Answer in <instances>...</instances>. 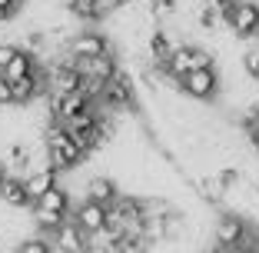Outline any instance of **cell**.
I'll use <instances>...</instances> for the list:
<instances>
[{
	"label": "cell",
	"mask_w": 259,
	"mask_h": 253,
	"mask_svg": "<svg viewBox=\"0 0 259 253\" xmlns=\"http://www.w3.org/2000/svg\"><path fill=\"white\" fill-rule=\"evenodd\" d=\"M44 147H47V167H54L57 173L60 170H73L76 163H83V150L73 143V137L67 133V127L60 123H50L44 130Z\"/></svg>",
	"instance_id": "6da1fadb"
},
{
	"label": "cell",
	"mask_w": 259,
	"mask_h": 253,
	"mask_svg": "<svg viewBox=\"0 0 259 253\" xmlns=\"http://www.w3.org/2000/svg\"><path fill=\"white\" fill-rule=\"evenodd\" d=\"M209 67H213V54L203 50V47H193V44L176 47L173 57H169L166 63H156V70L166 74V77H173L176 84H180L183 77H190L193 70H209Z\"/></svg>",
	"instance_id": "7a4b0ae2"
},
{
	"label": "cell",
	"mask_w": 259,
	"mask_h": 253,
	"mask_svg": "<svg viewBox=\"0 0 259 253\" xmlns=\"http://www.w3.org/2000/svg\"><path fill=\"white\" fill-rule=\"evenodd\" d=\"M213 240L216 246H223V250H239V246L252 243L249 240V227H246V220L239 213H223L220 220H216V230H213Z\"/></svg>",
	"instance_id": "3957f363"
},
{
	"label": "cell",
	"mask_w": 259,
	"mask_h": 253,
	"mask_svg": "<svg viewBox=\"0 0 259 253\" xmlns=\"http://www.w3.org/2000/svg\"><path fill=\"white\" fill-rule=\"evenodd\" d=\"M103 54H110V40L100 30H76L67 44V57L73 60H97Z\"/></svg>",
	"instance_id": "277c9868"
},
{
	"label": "cell",
	"mask_w": 259,
	"mask_h": 253,
	"mask_svg": "<svg viewBox=\"0 0 259 253\" xmlns=\"http://www.w3.org/2000/svg\"><path fill=\"white\" fill-rule=\"evenodd\" d=\"M223 23H226L236 37H259V4H252V0H239L236 7L226 14Z\"/></svg>",
	"instance_id": "5b68a950"
},
{
	"label": "cell",
	"mask_w": 259,
	"mask_h": 253,
	"mask_svg": "<svg viewBox=\"0 0 259 253\" xmlns=\"http://www.w3.org/2000/svg\"><path fill=\"white\" fill-rule=\"evenodd\" d=\"M73 223L93 240V237H100V233L107 230L110 210L100 207V203H93V200H83V203H76V207H73Z\"/></svg>",
	"instance_id": "8992f818"
},
{
	"label": "cell",
	"mask_w": 259,
	"mask_h": 253,
	"mask_svg": "<svg viewBox=\"0 0 259 253\" xmlns=\"http://www.w3.org/2000/svg\"><path fill=\"white\" fill-rule=\"evenodd\" d=\"M180 90L193 100H213L216 93H220V74H216L213 67L209 70H193L190 77L180 80Z\"/></svg>",
	"instance_id": "52a82bcc"
},
{
	"label": "cell",
	"mask_w": 259,
	"mask_h": 253,
	"mask_svg": "<svg viewBox=\"0 0 259 253\" xmlns=\"http://www.w3.org/2000/svg\"><path fill=\"white\" fill-rule=\"evenodd\" d=\"M54 243H57V250H60V253H87V250L93 246L90 237H87V233L73 223V216H70L60 230L54 233Z\"/></svg>",
	"instance_id": "ba28073f"
},
{
	"label": "cell",
	"mask_w": 259,
	"mask_h": 253,
	"mask_svg": "<svg viewBox=\"0 0 259 253\" xmlns=\"http://www.w3.org/2000/svg\"><path fill=\"white\" fill-rule=\"evenodd\" d=\"M23 184H27V193H30V203L37 207L40 200L47 197L50 190H57V170L54 167H40V170H30V173L23 176Z\"/></svg>",
	"instance_id": "9c48e42d"
},
{
	"label": "cell",
	"mask_w": 259,
	"mask_h": 253,
	"mask_svg": "<svg viewBox=\"0 0 259 253\" xmlns=\"http://www.w3.org/2000/svg\"><path fill=\"white\" fill-rule=\"evenodd\" d=\"M120 197L123 193L116 190V184L110 180V176H90V180H87V197L83 200H93V203H100V207L110 210Z\"/></svg>",
	"instance_id": "30bf717a"
},
{
	"label": "cell",
	"mask_w": 259,
	"mask_h": 253,
	"mask_svg": "<svg viewBox=\"0 0 259 253\" xmlns=\"http://www.w3.org/2000/svg\"><path fill=\"white\" fill-rule=\"evenodd\" d=\"M0 203H7V207H30V193H27V184H23V176H7L4 187H0Z\"/></svg>",
	"instance_id": "8fae6325"
},
{
	"label": "cell",
	"mask_w": 259,
	"mask_h": 253,
	"mask_svg": "<svg viewBox=\"0 0 259 253\" xmlns=\"http://www.w3.org/2000/svg\"><path fill=\"white\" fill-rule=\"evenodd\" d=\"M33 210H47V213H60V216H73V207H70V193L63 190V187H57V190H50L44 200H40Z\"/></svg>",
	"instance_id": "7c38bea8"
},
{
	"label": "cell",
	"mask_w": 259,
	"mask_h": 253,
	"mask_svg": "<svg viewBox=\"0 0 259 253\" xmlns=\"http://www.w3.org/2000/svg\"><path fill=\"white\" fill-rule=\"evenodd\" d=\"M70 14H76L80 20H100V17H107L97 0H76V7L70 10Z\"/></svg>",
	"instance_id": "4fadbf2b"
},
{
	"label": "cell",
	"mask_w": 259,
	"mask_h": 253,
	"mask_svg": "<svg viewBox=\"0 0 259 253\" xmlns=\"http://www.w3.org/2000/svg\"><path fill=\"white\" fill-rule=\"evenodd\" d=\"M17 253H54V246H50L47 237H23Z\"/></svg>",
	"instance_id": "5bb4252c"
},
{
	"label": "cell",
	"mask_w": 259,
	"mask_h": 253,
	"mask_svg": "<svg viewBox=\"0 0 259 253\" xmlns=\"http://www.w3.org/2000/svg\"><path fill=\"white\" fill-rule=\"evenodd\" d=\"M243 70L249 74L252 80H259V44H256V47H249V50L243 54Z\"/></svg>",
	"instance_id": "9a60e30c"
},
{
	"label": "cell",
	"mask_w": 259,
	"mask_h": 253,
	"mask_svg": "<svg viewBox=\"0 0 259 253\" xmlns=\"http://www.w3.org/2000/svg\"><path fill=\"white\" fill-rule=\"evenodd\" d=\"M17 54H20V47H14V44H0V74H7V67L14 63Z\"/></svg>",
	"instance_id": "2e32d148"
},
{
	"label": "cell",
	"mask_w": 259,
	"mask_h": 253,
	"mask_svg": "<svg viewBox=\"0 0 259 253\" xmlns=\"http://www.w3.org/2000/svg\"><path fill=\"white\" fill-rule=\"evenodd\" d=\"M216 180H220V187H223V190H229V187H236V180H239V170H236V167H223Z\"/></svg>",
	"instance_id": "e0dca14e"
},
{
	"label": "cell",
	"mask_w": 259,
	"mask_h": 253,
	"mask_svg": "<svg viewBox=\"0 0 259 253\" xmlns=\"http://www.w3.org/2000/svg\"><path fill=\"white\" fill-rule=\"evenodd\" d=\"M7 103H14V84L0 74V107H7Z\"/></svg>",
	"instance_id": "ac0fdd59"
},
{
	"label": "cell",
	"mask_w": 259,
	"mask_h": 253,
	"mask_svg": "<svg viewBox=\"0 0 259 253\" xmlns=\"http://www.w3.org/2000/svg\"><path fill=\"white\" fill-rule=\"evenodd\" d=\"M17 10H20V7H14V4H4V0H0V23L14 20V17H17Z\"/></svg>",
	"instance_id": "d6986e66"
},
{
	"label": "cell",
	"mask_w": 259,
	"mask_h": 253,
	"mask_svg": "<svg viewBox=\"0 0 259 253\" xmlns=\"http://www.w3.org/2000/svg\"><path fill=\"white\" fill-rule=\"evenodd\" d=\"M233 253H259V246H252V243H246V246H239V250H233Z\"/></svg>",
	"instance_id": "ffe728a7"
},
{
	"label": "cell",
	"mask_w": 259,
	"mask_h": 253,
	"mask_svg": "<svg viewBox=\"0 0 259 253\" xmlns=\"http://www.w3.org/2000/svg\"><path fill=\"white\" fill-rule=\"evenodd\" d=\"M57 4H60V7H67V10H73V7H76V0H57Z\"/></svg>",
	"instance_id": "44dd1931"
},
{
	"label": "cell",
	"mask_w": 259,
	"mask_h": 253,
	"mask_svg": "<svg viewBox=\"0 0 259 253\" xmlns=\"http://www.w3.org/2000/svg\"><path fill=\"white\" fill-rule=\"evenodd\" d=\"M4 180H7V163H0V187H4Z\"/></svg>",
	"instance_id": "7402d4cb"
},
{
	"label": "cell",
	"mask_w": 259,
	"mask_h": 253,
	"mask_svg": "<svg viewBox=\"0 0 259 253\" xmlns=\"http://www.w3.org/2000/svg\"><path fill=\"white\" fill-rule=\"evenodd\" d=\"M87 253H113V250H107V246H90Z\"/></svg>",
	"instance_id": "603a6c76"
},
{
	"label": "cell",
	"mask_w": 259,
	"mask_h": 253,
	"mask_svg": "<svg viewBox=\"0 0 259 253\" xmlns=\"http://www.w3.org/2000/svg\"><path fill=\"white\" fill-rule=\"evenodd\" d=\"M252 147H256V154H259V130L252 133Z\"/></svg>",
	"instance_id": "cb8c5ba5"
},
{
	"label": "cell",
	"mask_w": 259,
	"mask_h": 253,
	"mask_svg": "<svg viewBox=\"0 0 259 253\" xmlns=\"http://www.w3.org/2000/svg\"><path fill=\"white\" fill-rule=\"evenodd\" d=\"M4 4H14V7H20V4H23V0H4Z\"/></svg>",
	"instance_id": "d4e9b609"
},
{
	"label": "cell",
	"mask_w": 259,
	"mask_h": 253,
	"mask_svg": "<svg viewBox=\"0 0 259 253\" xmlns=\"http://www.w3.org/2000/svg\"><path fill=\"white\" fill-rule=\"evenodd\" d=\"M256 243H259V233H256Z\"/></svg>",
	"instance_id": "484cf974"
}]
</instances>
